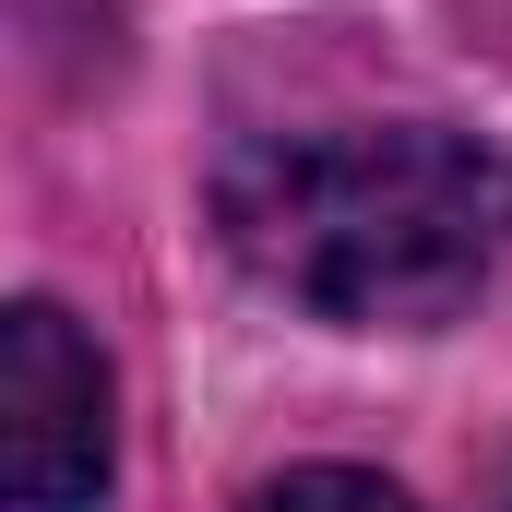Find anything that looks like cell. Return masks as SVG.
I'll list each match as a JSON object with an SVG mask.
<instances>
[{"label":"cell","instance_id":"cell-1","mask_svg":"<svg viewBox=\"0 0 512 512\" xmlns=\"http://www.w3.org/2000/svg\"><path fill=\"white\" fill-rule=\"evenodd\" d=\"M215 227L262 286L322 322H441L512 251V167L429 120L298 131L227 155Z\"/></svg>","mask_w":512,"mask_h":512},{"label":"cell","instance_id":"cell-2","mask_svg":"<svg viewBox=\"0 0 512 512\" xmlns=\"http://www.w3.org/2000/svg\"><path fill=\"white\" fill-rule=\"evenodd\" d=\"M0 489L12 512H84L108 489V370L48 298L0 322Z\"/></svg>","mask_w":512,"mask_h":512},{"label":"cell","instance_id":"cell-3","mask_svg":"<svg viewBox=\"0 0 512 512\" xmlns=\"http://www.w3.org/2000/svg\"><path fill=\"white\" fill-rule=\"evenodd\" d=\"M251 512H405L393 477H358V465H298V477H274Z\"/></svg>","mask_w":512,"mask_h":512},{"label":"cell","instance_id":"cell-4","mask_svg":"<svg viewBox=\"0 0 512 512\" xmlns=\"http://www.w3.org/2000/svg\"><path fill=\"white\" fill-rule=\"evenodd\" d=\"M477 512H512V453L489 465V477H477Z\"/></svg>","mask_w":512,"mask_h":512}]
</instances>
